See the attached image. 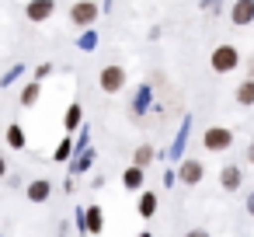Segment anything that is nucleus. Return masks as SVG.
<instances>
[{
  "mask_svg": "<svg viewBox=\"0 0 254 237\" xmlns=\"http://www.w3.org/2000/svg\"><path fill=\"white\" fill-rule=\"evenodd\" d=\"M139 237H153V234H150V230H143V234H139Z\"/></svg>",
  "mask_w": 254,
  "mask_h": 237,
  "instance_id": "nucleus-22",
  "label": "nucleus"
},
{
  "mask_svg": "<svg viewBox=\"0 0 254 237\" xmlns=\"http://www.w3.org/2000/svg\"><path fill=\"white\" fill-rule=\"evenodd\" d=\"M202 147H205L209 154L230 150V147H233V129H226V126H209V129L202 133Z\"/></svg>",
  "mask_w": 254,
  "mask_h": 237,
  "instance_id": "nucleus-1",
  "label": "nucleus"
},
{
  "mask_svg": "<svg viewBox=\"0 0 254 237\" xmlns=\"http://www.w3.org/2000/svg\"><path fill=\"white\" fill-rule=\"evenodd\" d=\"M80 119H84V108L73 101L70 108H66V115H63V126H66V133H73V129H80Z\"/></svg>",
  "mask_w": 254,
  "mask_h": 237,
  "instance_id": "nucleus-13",
  "label": "nucleus"
},
{
  "mask_svg": "<svg viewBox=\"0 0 254 237\" xmlns=\"http://www.w3.org/2000/svg\"><path fill=\"white\" fill-rule=\"evenodd\" d=\"M98 87H101L105 94H119V91L126 87V70H122L119 63L105 67V70H101V77H98Z\"/></svg>",
  "mask_w": 254,
  "mask_h": 237,
  "instance_id": "nucleus-3",
  "label": "nucleus"
},
{
  "mask_svg": "<svg viewBox=\"0 0 254 237\" xmlns=\"http://www.w3.org/2000/svg\"><path fill=\"white\" fill-rule=\"evenodd\" d=\"M247 213H251V216H254V192H251V195H247Z\"/></svg>",
  "mask_w": 254,
  "mask_h": 237,
  "instance_id": "nucleus-20",
  "label": "nucleus"
},
{
  "mask_svg": "<svg viewBox=\"0 0 254 237\" xmlns=\"http://www.w3.org/2000/svg\"><path fill=\"white\" fill-rule=\"evenodd\" d=\"M94 18H98V4H94V0H77V4L70 7V21H73L77 28L91 25Z\"/></svg>",
  "mask_w": 254,
  "mask_h": 237,
  "instance_id": "nucleus-5",
  "label": "nucleus"
},
{
  "mask_svg": "<svg viewBox=\"0 0 254 237\" xmlns=\"http://www.w3.org/2000/svg\"><path fill=\"white\" fill-rule=\"evenodd\" d=\"M185 237H209V230H202V227H195V230H188Z\"/></svg>",
  "mask_w": 254,
  "mask_h": 237,
  "instance_id": "nucleus-19",
  "label": "nucleus"
},
{
  "mask_svg": "<svg viewBox=\"0 0 254 237\" xmlns=\"http://www.w3.org/2000/svg\"><path fill=\"white\" fill-rule=\"evenodd\" d=\"M25 143H28V140H25V129H21L18 122H11V126H7V147H11V150H25Z\"/></svg>",
  "mask_w": 254,
  "mask_h": 237,
  "instance_id": "nucleus-14",
  "label": "nucleus"
},
{
  "mask_svg": "<svg viewBox=\"0 0 254 237\" xmlns=\"http://www.w3.org/2000/svg\"><path fill=\"white\" fill-rule=\"evenodd\" d=\"M202 178H205V164H202V160H195V157L181 160V167H178V181H181V185L195 188V185H198Z\"/></svg>",
  "mask_w": 254,
  "mask_h": 237,
  "instance_id": "nucleus-4",
  "label": "nucleus"
},
{
  "mask_svg": "<svg viewBox=\"0 0 254 237\" xmlns=\"http://www.w3.org/2000/svg\"><path fill=\"white\" fill-rule=\"evenodd\" d=\"M230 21H233L237 28L251 25V21H254V0H237L233 11H230Z\"/></svg>",
  "mask_w": 254,
  "mask_h": 237,
  "instance_id": "nucleus-8",
  "label": "nucleus"
},
{
  "mask_svg": "<svg viewBox=\"0 0 254 237\" xmlns=\"http://www.w3.org/2000/svg\"><path fill=\"white\" fill-rule=\"evenodd\" d=\"M70 150H73V143H70V140H63V143L56 147V160H66V157H70Z\"/></svg>",
  "mask_w": 254,
  "mask_h": 237,
  "instance_id": "nucleus-18",
  "label": "nucleus"
},
{
  "mask_svg": "<svg viewBox=\"0 0 254 237\" xmlns=\"http://www.w3.org/2000/svg\"><path fill=\"white\" fill-rule=\"evenodd\" d=\"M219 185H223L226 192H237V188L244 185V167H240V164H226V167L219 171Z\"/></svg>",
  "mask_w": 254,
  "mask_h": 237,
  "instance_id": "nucleus-7",
  "label": "nucleus"
},
{
  "mask_svg": "<svg viewBox=\"0 0 254 237\" xmlns=\"http://www.w3.org/2000/svg\"><path fill=\"white\" fill-rule=\"evenodd\" d=\"M136 206H139V216H143V220H150V216L157 213V192H146V188H143Z\"/></svg>",
  "mask_w": 254,
  "mask_h": 237,
  "instance_id": "nucleus-12",
  "label": "nucleus"
},
{
  "mask_svg": "<svg viewBox=\"0 0 254 237\" xmlns=\"http://www.w3.org/2000/svg\"><path fill=\"white\" fill-rule=\"evenodd\" d=\"M35 101H39V84H28V87L21 91V105H25V108H32Z\"/></svg>",
  "mask_w": 254,
  "mask_h": 237,
  "instance_id": "nucleus-17",
  "label": "nucleus"
},
{
  "mask_svg": "<svg viewBox=\"0 0 254 237\" xmlns=\"http://www.w3.org/2000/svg\"><path fill=\"white\" fill-rule=\"evenodd\" d=\"M233 98H237V105H244V108L254 105V80L247 77L244 84H237V94H233Z\"/></svg>",
  "mask_w": 254,
  "mask_h": 237,
  "instance_id": "nucleus-15",
  "label": "nucleus"
},
{
  "mask_svg": "<svg viewBox=\"0 0 254 237\" xmlns=\"http://www.w3.org/2000/svg\"><path fill=\"white\" fill-rule=\"evenodd\" d=\"M53 11H56V0H28V7H25L28 21H46V18H53Z\"/></svg>",
  "mask_w": 254,
  "mask_h": 237,
  "instance_id": "nucleus-6",
  "label": "nucleus"
},
{
  "mask_svg": "<svg viewBox=\"0 0 254 237\" xmlns=\"http://www.w3.org/2000/svg\"><path fill=\"white\" fill-rule=\"evenodd\" d=\"M237 63H240V53L233 46H216L212 49V70L216 74H233Z\"/></svg>",
  "mask_w": 254,
  "mask_h": 237,
  "instance_id": "nucleus-2",
  "label": "nucleus"
},
{
  "mask_svg": "<svg viewBox=\"0 0 254 237\" xmlns=\"http://www.w3.org/2000/svg\"><path fill=\"white\" fill-rule=\"evenodd\" d=\"M247 160L254 164V140H251V147H247Z\"/></svg>",
  "mask_w": 254,
  "mask_h": 237,
  "instance_id": "nucleus-21",
  "label": "nucleus"
},
{
  "mask_svg": "<svg viewBox=\"0 0 254 237\" xmlns=\"http://www.w3.org/2000/svg\"><path fill=\"white\" fill-rule=\"evenodd\" d=\"M143 181H146V171L143 167H126V174H122V185L129 188V192H143Z\"/></svg>",
  "mask_w": 254,
  "mask_h": 237,
  "instance_id": "nucleus-10",
  "label": "nucleus"
},
{
  "mask_svg": "<svg viewBox=\"0 0 254 237\" xmlns=\"http://www.w3.org/2000/svg\"><path fill=\"white\" fill-rule=\"evenodd\" d=\"M49 195H53V181H46V178L28 181V199H32V202H46Z\"/></svg>",
  "mask_w": 254,
  "mask_h": 237,
  "instance_id": "nucleus-11",
  "label": "nucleus"
},
{
  "mask_svg": "<svg viewBox=\"0 0 254 237\" xmlns=\"http://www.w3.org/2000/svg\"><path fill=\"white\" fill-rule=\"evenodd\" d=\"M84 230H87V234H101V230H105V213H101V206H87V209H84Z\"/></svg>",
  "mask_w": 254,
  "mask_h": 237,
  "instance_id": "nucleus-9",
  "label": "nucleus"
},
{
  "mask_svg": "<svg viewBox=\"0 0 254 237\" xmlns=\"http://www.w3.org/2000/svg\"><path fill=\"white\" fill-rule=\"evenodd\" d=\"M150 160H153V147L150 143H143V147H136V154H132V167H150Z\"/></svg>",
  "mask_w": 254,
  "mask_h": 237,
  "instance_id": "nucleus-16",
  "label": "nucleus"
}]
</instances>
